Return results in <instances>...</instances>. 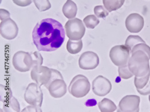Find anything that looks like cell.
Listing matches in <instances>:
<instances>
[{"instance_id":"cell-1","label":"cell","mask_w":150,"mask_h":112,"mask_svg":"<svg viewBox=\"0 0 150 112\" xmlns=\"http://www.w3.org/2000/svg\"><path fill=\"white\" fill-rule=\"evenodd\" d=\"M32 36L33 43L39 51L53 52L64 43L65 31L60 22L47 18L36 24Z\"/></svg>"},{"instance_id":"cell-2","label":"cell","mask_w":150,"mask_h":112,"mask_svg":"<svg viewBox=\"0 0 150 112\" xmlns=\"http://www.w3.org/2000/svg\"><path fill=\"white\" fill-rule=\"evenodd\" d=\"M43 59L38 52L28 53L24 51L17 52L13 57L12 63L14 68L19 72H27L37 66H42Z\"/></svg>"},{"instance_id":"cell-3","label":"cell","mask_w":150,"mask_h":112,"mask_svg":"<svg viewBox=\"0 0 150 112\" xmlns=\"http://www.w3.org/2000/svg\"><path fill=\"white\" fill-rule=\"evenodd\" d=\"M149 58L141 50L132 54L128 61V66L136 77L144 76L150 73Z\"/></svg>"},{"instance_id":"cell-4","label":"cell","mask_w":150,"mask_h":112,"mask_svg":"<svg viewBox=\"0 0 150 112\" xmlns=\"http://www.w3.org/2000/svg\"><path fill=\"white\" fill-rule=\"evenodd\" d=\"M52 76L51 81L46 88L52 97L59 98L65 95L67 92V85L61 73L52 69Z\"/></svg>"},{"instance_id":"cell-5","label":"cell","mask_w":150,"mask_h":112,"mask_svg":"<svg viewBox=\"0 0 150 112\" xmlns=\"http://www.w3.org/2000/svg\"><path fill=\"white\" fill-rule=\"evenodd\" d=\"M90 83L86 77L78 74L73 78L69 86V93L76 98H82L90 91Z\"/></svg>"},{"instance_id":"cell-6","label":"cell","mask_w":150,"mask_h":112,"mask_svg":"<svg viewBox=\"0 0 150 112\" xmlns=\"http://www.w3.org/2000/svg\"><path fill=\"white\" fill-rule=\"evenodd\" d=\"M66 34L71 40H81L85 33V27L83 22L78 18L69 20L65 25Z\"/></svg>"},{"instance_id":"cell-7","label":"cell","mask_w":150,"mask_h":112,"mask_svg":"<svg viewBox=\"0 0 150 112\" xmlns=\"http://www.w3.org/2000/svg\"><path fill=\"white\" fill-rule=\"evenodd\" d=\"M130 51L126 45H118L112 47L109 52V56L115 66H122L128 64Z\"/></svg>"},{"instance_id":"cell-8","label":"cell","mask_w":150,"mask_h":112,"mask_svg":"<svg viewBox=\"0 0 150 112\" xmlns=\"http://www.w3.org/2000/svg\"><path fill=\"white\" fill-rule=\"evenodd\" d=\"M24 99L30 105L41 107L43 99V94L40 86L35 83L29 84L25 92Z\"/></svg>"},{"instance_id":"cell-9","label":"cell","mask_w":150,"mask_h":112,"mask_svg":"<svg viewBox=\"0 0 150 112\" xmlns=\"http://www.w3.org/2000/svg\"><path fill=\"white\" fill-rule=\"evenodd\" d=\"M52 76V68H49L46 66H37L34 67L31 71L32 80L40 86L44 85L46 87L51 81Z\"/></svg>"},{"instance_id":"cell-10","label":"cell","mask_w":150,"mask_h":112,"mask_svg":"<svg viewBox=\"0 0 150 112\" xmlns=\"http://www.w3.org/2000/svg\"><path fill=\"white\" fill-rule=\"evenodd\" d=\"M16 22L10 18L4 19L0 23V33L4 39L8 40L15 39L18 34Z\"/></svg>"},{"instance_id":"cell-11","label":"cell","mask_w":150,"mask_h":112,"mask_svg":"<svg viewBox=\"0 0 150 112\" xmlns=\"http://www.w3.org/2000/svg\"><path fill=\"white\" fill-rule=\"evenodd\" d=\"M140 97L131 95L123 97L119 103V111L138 112L139 111Z\"/></svg>"},{"instance_id":"cell-12","label":"cell","mask_w":150,"mask_h":112,"mask_svg":"<svg viewBox=\"0 0 150 112\" xmlns=\"http://www.w3.org/2000/svg\"><path fill=\"white\" fill-rule=\"evenodd\" d=\"M92 89L94 94L103 97L108 94L112 89L110 82L103 76H98L92 83Z\"/></svg>"},{"instance_id":"cell-13","label":"cell","mask_w":150,"mask_h":112,"mask_svg":"<svg viewBox=\"0 0 150 112\" xmlns=\"http://www.w3.org/2000/svg\"><path fill=\"white\" fill-rule=\"evenodd\" d=\"M99 64V57L94 52L88 51L83 53L79 59V66L82 70H93Z\"/></svg>"},{"instance_id":"cell-14","label":"cell","mask_w":150,"mask_h":112,"mask_svg":"<svg viewBox=\"0 0 150 112\" xmlns=\"http://www.w3.org/2000/svg\"><path fill=\"white\" fill-rule=\"evenodd\" d=\"M126 27L127 30L132 33H138L144 26V19L138 13H132L126 19Z\"/></svg>"},{"instance_id":"cell-15","label":"cell","mask_w":150,"mask_h":112,"mask_svg":"<svg viewBox=\"0 0 150 112\" xmlns=\"http://www.w3.org/2000/svg\"><path fill=\"white\" fill-rule=\"evenodd\" d=\"M20 111L19 103L14 97L12 96L3 102V107L1 108V111L19 112Z\"/></svg>"},{"instance_id":"cell-16","label":"cell","mask_w":150,"mask_h":112,"mask_svg":"<svg viewBox=\"0 0 150 112\" xmlns=\"http://www.w3.org/2000/svg\"><path fill=\"white\" fill-rule=\"evenodd\" d=\"M62 13L69 19H71L75 18L78 12V7L71 0H67L66 3L62 7Z\"/></svg>"},{"instance_id":"cell-17","label":"cell","mask_w":150,"mask_h":112,"mask_svg":"<svg viewBox=\"0 0 150 112\" xmlns=\"http://www.w3.org/2000/svg\"><path fill=\"white\" fill-rule=\"evenodd\" d=\"M83 47L82 40H71L69 39L67 43L66 48L69 53L71 54H77L79 53Z\"/></svg>"},{"instance_id":"cell-18","label":"cell","mask_w":150,"mask_h":112,"mask_svg":"<svg viewBox=\"0 0 150 112\" xmlns=\"http://www.w3.org/2000/svg\"><path fill=\"white\" fill-rule=\"evenodd\" d=\"M98 106L102 112H114L117 108L115 104L108 98L103 99L98 103Z\"/></svg>"},{"instance_id":"cell-19","label":"cell","mask_w":150,"mask_h":112,"mask_svg":"<svg viewBox=\"0 0 150 112\" xmlns=\"http://www.w3.org/2000/svg\"><path fill=\"white\" fill-rule=\"evenodd\" d=\"M125 0H103V3L105 8L112 12L120 8L124 4Z\"/></svg>"},{"instance_id":"cell-20","label":"cell","mask_w":150,"mask_h":112,"mask_svg":"<svg viewBox=\"0 0 150 112\" xmlns=\"http://www.w3.org/2000/svg\"><path fill=\"white\" fill-rule=\"evenodd\" d=\"M145 43V42L139 35H129L125 42L126 45L131 52L132 49L137 44Z\"/></svg>"},{"instance_id":"cell-21","label":"cell","mask_w":150,"mask_h":112,"mask_svg":"<svg viewBox=\"0 0 150 112\" xmlns=\"http://www.w3.org/2000/svg\"><path fill=\"white\" fill-rule=\"evenodd\" d=\"M83 23L86 27L89 29H94L100 23L97 17L95 15H91L86 16L83 19Z\"/></svg>"},{"instance_id":"cell-22","label":"cell","mask_w":150,"mask_h":112,"mask_svg":"<svg viewBox=\"0 0 150 112\" xmlns=\"http://www.w3.org/2000/svg\"><path fill=\"white\" fill-rule=\"evenodd\" d=\"M150 76V73H148L146 75L142 77H134V85L137 89H143L145 86L148 83Z\"/></svg>"},{"instance_id":"cell-23","label":"cell","mask_w":150,"mask_h":112,"mask_svg":"<svg viewBox=\"0 0 150 112\" xmlns=\"http://www.w3.org/2000/svg\"><path fill=\"white\" fill-rule=\"evenodd\" d=\"M118 74L120 77L123 79H129L133 76V74L131 72L129 68L128 64L119 67Z\"/></svg>"},{"instance_id":"cell-24","label":"cell","mask_w":150,"mask_h":112,"mask_svg":"<svg viewBox=\"0 0 150 112\" xmlns=\"http://www.w3.org/2000/svg\"><path fill=\"white\" fill-rule=\"evenodd\" d=\"M37 8L40 11H45L51 8L49 0H33Z\"/></svg>"},{"instance_id":"cell-25","label":"cell","mask_w":150,"mask_h":112,"mask_svg":"<svg viewBox=\"0 0 150 112\" xmlns=\"http://www.w3.org/2000/svg\"><path fill=\"white\" fill-rule=\"evenodd\" d=\"M94 11L96 16L99 18H105L109 15V11L102 6H96Z\"/></svg>"},{"instance_id":"cell-26","label":"cell","mask_w":150,"mask_h":112,"mask_svg":"<svg viewBox=\"0 0 150 112\" xmlns=\"http://www.w3.org/2000/svg\"><path fill=\"white\" fill-rule=\"evenodd\" d=\"M138 50H141L144 51L150 59V47L148 46L146 43H139L136 44L132 49L130 52V54H133L134 52L138 51Z\"/></svg>"},{"instance_id":"cell-27","label":"cell","mask_w":150,"mask_h":112,"mask_svg":"<svg viewBox=\"0 0 150 112\" xmlns=\"http://www.w3.org/2000/svg\"><path fill=\"white\" fill-rule=\"evenodd\" d=\"M12 96L11 90L8 87L1 85V102L3 103Z\"/></svg>"},{"instance_id":"cell-28","label":"cell","mask_w":150,"mask_h":112,"mask_svg":"<svg viewBox=\"0 0 150 112\" xmlns=\"http://www.w3.org/2000/svg\"><path fill=\"white\" fill-rule=\"evenodd\" d=\"M137 91L142 95H147L150 94V76L148 83L145 86L144 88L141 89H137Z\"/></svg>"},{"instance_id":"cell-29","label":"cell","mask_w":150,"mask_h":112,"mask_svg":"<svg viewBox=\"0 0 150 112\" xmlns=\"http://www.w3.org/2000/svg\"><path fill=\"white\" fill-rule=\"evenodd\" d=\"M33 0H13V3L18 6H21V7H27L30 6Z\"/></svg>"},{"instance_id":"cell-30","label":"cell","mask_w":150,"mask_h":112,"mask_svg":"<svg viewBox=\"0 0 150 112\" xmlns=\"http://www.w3.org/2000/svg\"><path fill=\"white\" fill-rule=\"evenodd\" d=\"M22 112H25V111H37V112H42V110L41 109L40 107H37L35 106H33V105H30L27 106V107L24 108L22 110Z\"/></svg>"},{"instance_id":"cell-31","label":"cell","mask_w":150,"mask_h":112,"mask_svg":"<svg viewBox=\"0 0 150 112\" xmlns=\"http://www.w3.org/2000/svg\"><path fill=\"white\" fill-rule=\"evenodd\" d=\"M0 11H1V20H3L4 19H8V18H10V13L3 9V8H1L0 9Z\"/></svg>"},{"instance_id":"cell-32","label":"cell","mask_w":150,"mask_h":112,"mask_svg":"<svg viewBox=\"0 0 150 112\" xmlns=\"http://www.w3.org/2000/svg\"><path fill=\"white\" fill-rule=\"evenodd\" d=\"M149 102H150V95L149 96Z\"/></svg>"}]
</instances>
